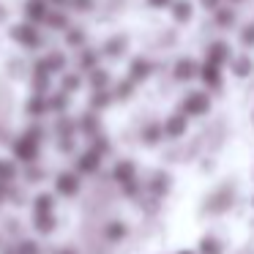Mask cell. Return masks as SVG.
I'll return each instance as SVG.
<instances>
[{"label": "cell", "instance_id": "6da1fadb", "mask_svg": "<svg viewBox=\"0 0 254 254\" xmlns=\"http://www.w3.org/2000/svg\"><path fill=\"white\" fill-rule=\"evenodd\" d=\"M208 110H210V99H208V93H202V90H191V93H186V99L181 101V112L186 118H199Z\"/></svg>", "mask_w": 254, "mask_h": 254}, {"label": "cell", "instance_id": "7a4b0ae2", "mask_svg": "<svg viewBox=\"0 0 254 254\" xmlns=\"http://www.w3.org/2000/svg\"><path fill=\"white\" fill-rule=\"evenodd\" d=\"M205 61L208 63H216V66H224V63L232 61V50L227 41H210L208 47H205Z\"/></svg>", "mask_w": 254, "mask_h": 254}, {"label": "cell", "instance_id": "3957f363", "mask_svg": "<svg viewBox=\"0 0 254 254\" xmlns=\"http://www.w3.org/2000/svg\"><path fill=\"white\" fill-rule=\"evenodd\" d=\"M172 77H175L178 82H191V79L199 77V66L191 58H178L175 66H172Z\"/></svg>", "mask_w": 254, "mask_h": 254}, {"label": "cell", "instance_id": "277c9868", "mask_svg": "<svg viewBox=\"0 0 254 254\" xmlns=\"http://www.w3.org/2000/svg\"><path fill=\"white\" fill-rule=\"evenodd\" d=\"M199 79H202V85L208 90H219L221 88V66L205 61V66H199Z\"/></svg>", "mask_w": 254, "mask_h": 254}, {"label": "cell", "instance_id": "5b68a950", "mask_svg": "<svg viewBox=\"0 0 254 254\" xmlns=\"http://www.w3.org/2000/svg\"><path fill=\"white\" fill-rule=\"evenodd\" d=\"M14 156L22 161H33L36 156H39V142H36L33 137H28L25 134L22 139H17V145H14Z\"/></svg>", "mask_w": 254, "mask_h": 254}, {"label": "cell", "instance_id": "8992f818", "mask_svg": "<svg viewBox=\"0 0 254 254\" xmlns=\"http://www.w3.org/2000/svg\"><path fill=\"white\" fill-rule=\"evenodd\" d=\"M186 128H189V118L183 115V112L170 115V118L164 121V134H167V137H172V139L183 137V134H186Z\"/></svg>", "mask_w": 254, "mask_h": 254}, {"label": "cell", "instance_id": "52a82bcc", "mask_svg": "<svg viewBox=\"0 0 254 254\" xmlns=\"http://www.w3.org/2000/svg\"><path fill=\"white\" fill-rule=\"evenodd\" d=\"M170 11H172V19H175L178 25H186V22H191V17H194V3L191 0H172Z\"/></svg>", "mask_w": 254, "mask_h": 254}, {"label": "cell", "instance_id": "ba28073f", "mask_svg": "<svg viewBox=\"0 0 254 254\" xmlns=\"http://www.w3.org/2000/svg\"><path fill=\"white\" fill-rule=\"evenodd\" d=\"M230 71L235 74L238 79H246V77H252V74H254V61L249 55H232Z\"/></svg>", "mask_w": 254, "mask_h": 254}, {"label": "cell", "instance_id": "9c48e42d", "mask_svg": "<svg viewBox=\"0 0 254 254\" xmlns=\"http://www.w3.org/2000/svg\"><path fill=\"white\" fill-rule=\"evenodd\" d=\"M150 74H153V66H150L148 58H134L131 66H128V79H134V82H145Z\"/></svg>", "mask_w": 254, "mask_h": 254}, {"label": "cell", "instance_id": "30bf717a", "mask_svg": "<svg viewBox=\"0 0 254 254\" xmlns=\"http://www.w3.org/2000/svg\"><path fill=\"white\" fill-rule=\"evenodd\" d=\"M11 36L17 41H22V44H28V47H39V33H36L33 25H17Z\"/></svg>", "mask_w": 254, "mask_h": 254}, {"label": "cell", "instance_id": "8fae6325", "mask_svg": "<svg viewBox=\"0 0 254 254\" xmlns=\"http://www.w3.org/2000/svg\"><path fill=\"white\" fill-rule=\"evenodd\" d=\"M25 14H28L33 22H44V19L50 17V11H47V0H28Z\"/></svg>", "mask_w": 254, "mask_h": 254}, {"label": "cell", "instance_id": "7c38bea8", "mask_svg": "<svg viewBox=\"0 0 254 254\" xmlns=\"http://www.w3.org/2000/svg\"><path fill=\"white\" fill-rule=\"evenodd\" d=\"M77 189H79L77 175H71V172H63V175H58V191H61V194L71 197V194H77Z\"/></svg>", "mask_w": 254, "mask_h": 254}, {"label": "cell", "instance_id": "4fadbf2b", "mask_svg": "<svg viewBox=\"0 0 254 254\" xmlns=\"http://www.w3.org/2000/svg\"><path fill=\"white\" fill-rule=\"evenodd\" d=\"M99 161H101V156L96 150H88V153H82L77 159V170L79 172H96L99 170Z\"/></svg>", "mask_w": 254, "mask_h": 254}, {"label": "cell", "instance_id": "5bb4252c", "mask_svg": "<svg viewBox=\"0 0 254 254\" xmlns=\"http://www.w3.org/2000/svg\"><path fill=\"white\" fill-rule=\"evenodd\" d=\"M126 47H128V41L123 39V36H112V39L104 44V55H110V58H121L123 52H126Z\"/></svg>", "mask_w": 254, "mask_h": 254}, {"label": "cell", "instance_id": "9a60e30c", "mask_svg": "<svg viewBox=\"0 0 254 254\" xmlns=\"http://www.w3.org/2000/svg\"><path fill=\"white\" fill-rule=\"evenodd\" d=\"M216 25H219V28H232V25H235V8H230V6H219L216 8Z\"/></svg>", "mask_w": 254, "mask_h": 254}, {"label": "cell", "instance_id": "2e32d148", "mask_svg": "<svg viewBox=\"0 0 254 254\" xmlns=\"http://www.w3.org/2000/svg\"><path fill=\"white\" fill-rule=\"evenodd\" d=\"M112 175H115L118 183L134 181V164H131V161H118V164H115V172H112Z\"/></svg>", "mask_w": 254, "mask_h": 254}, {"label": "cell", "instance_id": "e0dca14e", "mask_svg": "<svg viewBox=\"0 0 254 254\" xmlns=\"http://www.w3.org/2000/svg\"><path fill=\"white\" fill-rule=\"evenodd\" d=\"M88 79H90V88H93V90H104L107 85H110V74H107L104 68H99V66L90 71Z\"/></svg>", "mask_w": 254, "mask_h": 254}, {"label": "cell", "instance_id": "ac0fdd59", "mask_svg": "<svg viewBox=\"0 0 254 254\" xmlns=\"http://www.w3.org/2000/svg\"><path fill=\"white\" fill-rule=\"evenodd\" d=\"M110 104H112V93H107V90H93V96H90V110H107Z\"/></svg>", "mask_w": 254, "mask_h": 254}, {"label": "cell", "instance_id": "d6986e66", "mask_svg": "<svg viewBox=\"0 0 254 254\" xmlns=\"http://www.w3.org/2000/svg\"><path fill=\"white\" fill-rule=\"evenodd\" d=\"M161 137H164V126H159V123H150V126H145L142 139H145L148 145H156Z\"/></svg>", "mask_w": 254, "mask_h": 254}, {"label": "cell", "instance_id": "ffe728a7", "mask_svg": "<svg viewBox=\"0 0 254 254\" xmlns=\"http://www.w3.org/2000/svg\"><path fill=\"white\" fill-rule=\"evenodd\" d=\"M96 63H99V52L82 50V55H79V68H85V71H93Z\"/></svg>", "mask_w": 254, "mask_h": 254}, {"label": "cell", "instance_id": "44dd1931", "mask_svg": "<svg viewBox=\"0 0 254 254\" xmlns=\"http://www.w3.org/2000/svg\"><path fill=\"white\" fill-rule=\"evenodd\" d=\"M134 79H123V82H118V88H115V99H121V101H126V99H131V93H134Z\"/></svg>", "mask_w": 254, "mask_h": 254}, {"label": "cell", "instance_id": "7402d4cb", "mask_svg": "<svg viewBox=\"0 0 254 254\" xmlns=\"http://www.w3.org/2000/svg\"><path fill=\"white\" fill-rule=\"evenodd\" d=\"M36 230L39 232H52L55 230V219H52V213H36Z\"/></svg>", "mask_w": 254, "mask_h": 254}, {"label": "cell", "instance_id": "603a6c76", "mask_svg": "<svg viewBox=\"0 0 254 254\" xmlns=\"http://www.w3.org/2000/svg\"><path fill=\"white\" fill-rule=\"evenodd\" d=\"M79 128H82L85 134H90V137H93V134L99 131V118H96L93 112H90V115H82V121H79Z\"/></svg>", "mask_w": 254, "mask_h": 254}, {"label": "cell", "instance_id": "cb8c5ba5", "mask_svg": "<svg viewBox=\"0 0 254 254\" xmlns=\"http://www.w3.org/2000/svg\"><path fill=\"white\" fill-rule=\"evenodd\" d=\"M47 107H50V104L44 101V96H41V93H36V96H33V101L28 104V112H30L33 118H39V115H44V110H47Z\"/></svg>", "mask_w": 254, "mask_h": 254}, {"label": "cell", "instance_id": "d4e9b609", "mask_svg": "<svg viewBox=\"0 0 254 254\" xmlns=\"http://www.w3.org/2000/svg\"><path fill=\"white\" fill-rule=\"evenodd\" d=\"M50 107H52L55 112H63V110H66V107H68V93H66V90L52 96V99H50Z\"/></svg>", "mask_w": 254, "mask_h": 254}, {"label": "cell", "instance_id": "484cf974", "mask_svg": "<svg viewBox=\"0 0 254 254\" xmlns=\"http://www.w3.org/2000/svg\"><path fill=\"white\" fill-rule=\"evenodd\" d=\"M123 235H126V227L118 224V221H112V224L107 227V238H110V241H121Z\"/></svg>", "mask_w": 254, "mask_h": 254}, {"label": "cell", "instance_id": "4316f807", "mask_svg": "<svg viewBox=\"0 0 254 254\" xmlns=\"http://www.w3.org/2000/svg\"><path fill=\"white\" fill-rule=\"evenodd\" d=\"M44 66H47V71H61L66 66V61H63V55H50L44 61Z\"/></svg>", "mask_w": 254, "mask_h": 254}, {"label": "cell", "instance_id": "83f0119b", "mask_svg": "<svg viewBox=\"0 0 254 254\" xmlns=\"http://www.w3.org/2000/svg\"><path fill=\"white\" fill-rule=\"evenodd\" d=\"M50 210H52V197L50 194H41L36 199V213H50Z\"/></svg>", "mask_w": 254, "mask_h": 254}, {"label": "cell", "instance_id": "f1b7e54d", "mask_svg": "<svg viewBox=\"0 0 254 254\" xmlns=\"http://www.w3.org/2000/svg\"><path fill=\"white\" fill-rule=\"evenodd\" d=\"M241 44L243 47H254V22H249L246 28L241 30Z\"/></svg>", "mask_w": 254, "mask_h": 254}, {"label": "cell", "instance_id": "f546056e", "mask_svg": "<svg viewBox=\"0 0 254 254\" xmlns=\"http://www.w3.org/2000/svg\"><path fill=\"white\" fill-rule=\"evenodd\" d=\"M90 150H96L99 156H104L107 150H110V142H107V137H99V134H93V148Z\"/></svg>", "mask_w": 254, "mask_h": 254}, {"label": "cell", "instance_id": "4dcf8cb0", "mask_svg": "<svg viewBox=\"0 0 254 254\" xmlns=\"http://www.w3.org/2000/svg\"><path fill=\"white\" fill-rule=\"evenodd\" d=\"M77 88H79V77H77V74H68V77H63V90H66V93H74Z\"/></svg>", "mask_w": 254, "mask_h": 254}, {"label": "cell", "instance_id": "1f68e13d", "mask_svg": "<svg viewBox=\"0 0 254 254\" xmlns=\"http://www.w3.org/2000/svg\"><path fill=\"white\" fill-rule=\"evenodd\" d=\"M14 178V164H8V161H0V181L6 183Z\"/></svg>", "mask_w": 254, "mask_h": 254}, {"label": "cell", "instance_id": "d6a6232c", "mask_svg": "<svg viewBox=\"0 0 254 254\" xmlns=\"http://www.w3.org/2000/svg\"><path fill=\"white\" fill-rule=\"evenodd\" d=\"M66 41H68V44H71V47H79V44H82V41H85V33H82V30H79V28H74L71 33L66 36Z\"/></svg>", "mask_w": 254, "mask_h": 254}, {"label": "cell", "instance_id": "836d02e7", "mask_svg": "<svg viewBox=\"0 0 254 254\" xmlns=\"http://www.w3.org/2000/svg\"><path fill=\"white\" fill-rule=\"evenodd\" d=\"M58 131H61V137H71L74 123H71V121H66V118H61V121H58Z\"/></svg>", "mask_w": 254, "mask_h": 254}, {"label": "cell", "instance_id": "e575fe53", "mask_svg": "<svg viewBox=\"0 0 254 254\" xmlns=\"http://www.w3.org/2000/svg\"><path fill=\"white\" fill-rule=\"evenodd\" d=\"M47 22L52 25V28H66V17H63V14H52V17H47Z\"/></svg>", "mask_w": 254, "mask_h": 254}, {"label": "cell", "instance_id": "d590c367", "mask_svg": "<svg viewBox=\"0 0 254 254\" xmlns=\"http://www.w3.org/2000/svg\"><path fill=\"white\" fill-rule=\"evenodd\" d=\"M71 8H77V11H90V8H93V0H71Z\"/></svg>", "mask_w": 254, "mask_h": 254}, {"label": "cell", "instance_id": "8d00e7d4", "mask_svg": "<svg viewBox=\"0 0 254 254\" xmlns=\"http://www.w3.org/2000/svg\"><path fill=\"white\" fill-rule=\"evenodd\" d=\"M202 252H205V254H219V243L208 238V241H202Z\"/></svg>", "mask_w": 254, "mask_h": 254}, {"label": "cell", "instance_id": "74e56055", "mask_svg": "<svg viewBox=\"0 0 254 254\" xmlns=\"http://www.w3.org/2000/svg\"><path fill=\"white\" fill-rule=\"evenodd\" d=\"M199 6H202L205 11H216V8L221 6V0H199Z\"/></svg>", "mask_w": 254, "mask_h": 254}, {"label": "cell", "instance_id": "f35d334b", "mask_svg": "<svg viewBox=\"0 0 254 254\" xmlns=\"http://www.w3.org/2000/svg\"><path fill=\"white\" fill-rule=\"evenodd\" d=\"M19 254H39V249H36V243L25 241L22 246H19Z\"/></svg>", "mask_w": 254, "mask_h": 254}, {"label": "cell", "instance_id": "ab89813d", "mask_svg": "<svg viewBox=\"0 0 254 254\" xmlns=\"http://www.w3.org/2000/svg\"><path fill=\"white\" fill-rule=\"evenodd\" d=\"M148 6L150 8H170L172 0H148Z\"/></svg>", "mask_w": 254, "mask_h": 254}, {"label": "cell", "instance_id": "60d3db41", "mask_svg": "<svg viewBox=\"0 0 254 254\" xmlns=\"http://www.w3.org/2000/svg\"><path fill=\"white\" fill-rule=\"evenodd\" d=\"M167 183H170V181H167L164 175H159V178H156V183H153V191H164Z\"/></svg>", "mask_w": 254, "mask_h": 254}, {"label": "cell", "instance_id": "b9f144b4", "mask_svg": "<svg viewBox=\"0 0 254 254\" xmlns=\"http://www.w3.org/2000/svg\"><path fill=\"white\" fill-rule=\"evenodd\" d=\"M28 178H30V181H39L41 172H39V170H30V172H28Z\"/></svg>", "mask_w": 254, "mask_h": 254}, {"label": "cell", "instance_id": "7bdbcfd3", "mask_svg": "<svg viewBox=\"0 0 254 254\" xmlns=\"http://www.w3.org/2000/svg\"><path fill=\"white\" fill-rule=\"evenodd\" d=\"M3 197H6V189H3V181H0V202H3Z\"/></svg>", "mask_w": 254, "mask_h": 254}, {"label": "cell", "instance_id": "ee69618b", "mask_svg": "<svg viewBox=\"0 0 254 254\" xmlns=\"http://www.w3.org/2000/svg\"><path fill=\"white\" fill-rule=\"evenodd\" d=\"M52 3H55V6H63V3H66V0H52Z\"/></svg>", "mask_w": 254, "mask_h": 254}, {"label": "cell", "instance_id": "f6af8a7d", "mask_svg": "<svg viewBox=\"0 0 254 254\" xmlns=\"http://www.w3.org/2000/svg\"><path fill=\"white\" fill-rule=\"evenodd\" d=\"M230 3H243V0H230Z\"/></svg>", "mask_w": 254, "mask_h": 254}, {"label": "cell", "instance_id": "bcb514c9", "mask_svg": "<svg viewBox=\"0 0 254 254\" xmlns=\"http://www.w3.org/2000/svg\"><path fill=\"white\" fill-rule=\"evenodd\" d=\"M181 254H191V252H181Z\"/></svg>", "mask_w": 254, "mask_h": 254}, {"label": "cell", "instance_id": "7dc6e473", "mask_svg": "<svg viewBox=\"0 0 254 254\" xmlns=\"http://www.w3.org/2000/svg\"><path fill=\"white\" fill-rule=\"evenodd\" d=\"M63 254H71V252H63Z\"/></svg>", "mask_w": 254, "mask_h": 254}]
</instances>
